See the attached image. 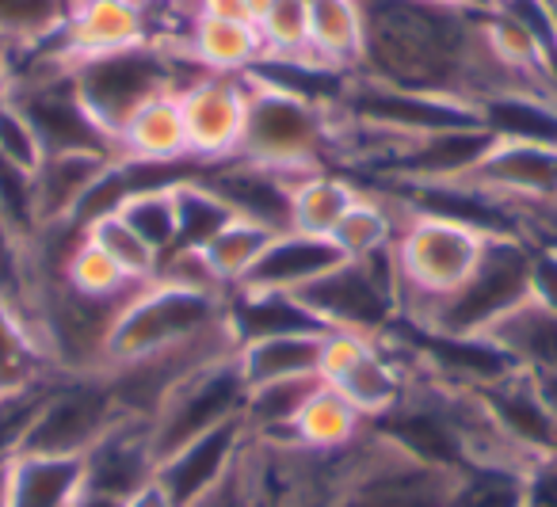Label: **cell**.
Listing matches in <instances>:
<instances>
[{
    "label": "cell",
    "mask_w": 557,
    "mask_h": 507,
    "mask_svg": "<svg viewBox=\"0 0 557 507\" xmlns=\"http://www.w3.org/2000/svg\"><path fill=\"white\" fill-rule=\"evenodd\" d=\"M367 54L359 73L417 92L481 103L519 92L485 47L481 16L432 0H363ZM527 92V88H523Z\"/></svg>",
    "instance_id": "obj_1"
},
{
    "label": "cell",
    "mask_w": 557,
    "mask_h": 507,
    "mask_svg": "<svg viewBox=\"0 0 557 507\" xmlns=\"http://www.w3.org/2000/svg\"><path fill=\"white\" fill-rule=\"evenodd\" d=\"M493 237L496 233H485L458 218L417 207L405 210L394 252H389L405 321H420L428 309L450 298L478 271Z\"/></svg>",
    "instance_id": "obj_2"
},
{
    "label": "cell",
    "mask_w": 557,
    "mask_h": 507,
    "mask_svg": "<svg viewBox=\"0 0 557 507\" xmlns=\"http://www.w3.org/2000/svg\"><path fill=\"white\" fill-rule=\"evenodd\" d=\"M248 81L252 96L237 161L260 164L287 180L333 169V100H318L256 73H248Z\"/></svg>",
    "instance_id": "obj_3"
},
{
    "label": "cell",
    "mask_w": 557,
    "mask_h": 507,
    "mask_svg": "<svg viewBox=\"0 0 557 507\" xmlns=\"http://www.w3.org/2000/svg\"><path fill=\"white\" fill-rule=\"evenodd\" d=\"M225 301H230V294L172 283L164 275L149 279L119 309L115 329L108 336L103 370L131 359H146V355H157L164 347L187 344V339H199L207 332L222 329Z\"/></svg>",
    "instance_id": "obj_4"
},
{
    "label": "cell",
    "mask_w": 557,
    "mask_h": 507,
    "mask_svg": "<svg viewBox=\"0 0 557 507\" xmlns=\"http://www.w3.org/2000/svg\"><path fill=\"white\" fill-rule=\"evenodd\" d=\"M187 58L176 50V42L153 39L149 47L123 50V54L92 58V62L73 65V85L81 103L96 119L103 134L115 146V134L146 100H153L164 88H184V77H176Z\"/></svg>",
    "instance_id": "obj_5"
},
{
    "label": "cell",
    "mask_w": 557,
    "mask_h": 507,
    "mask_svg": "<svg viewBox=\"0 0 557 507\" xmlns=\"http://www.w3.org/2000/svg\"><path fill=\"white\" fill-rule=\"evenodd\" d=\"M321 329H351L367 336H386L401 317L397 298L394 260L374 256V260H341L333 271L313 279L306 290L295 294Z\"/></svg>",
    "instance_id": "obj_6"
},
{
    "label": "cell",
    "mask_w": 557,
    "mask_h": 507,
    "mask_svg": "<svg viewBox=\"0 0 557 507\" xmlns=\"http://www.w3.org/2000/svg\"><path fill=\"white\" fill-rule=\"evenodd\" d=\"M245 397H248V385L240 378L237 351L218 362H207L195 374H187L161 400V408L149 420V443H153L157 466L169 454L184 450L187 443L202 438L207 431L222 428L230 420H240L245 416Z\"/></svg>",
    "instance_id": "obj_7"
},
{
    "label": "cell",
    "mask_w": 557,
    "mask_h": 507,
    "mask_svg": "<svg viewBox=\"0 0 557 507\" xmlns=\"http://www.w3.org/2000/svg\"><path fill=\"white\" fill-rule=\"evenodd\" d=\"M119 416L123 412L115 408L103 374H58L50 378L20 454L85 458Z\"/></svg>",
    "instance_id": "obj_8"
},
{
    "label": "cell",
    "mask_w": 557,
    "mask_h": 507,
    "mask_svg": "<svg viewBox=\"0 0 557 507\" xmlns=\"http://www.w3.org/2000/svg\"><path fill=\"white\" fill-rule=\"evenodd\" d=\"M248 96L252 81L237 73H195L180 88V108H184V131H187V153L195 164L233 161L240 153L248 123Z\"/></svg>",
    "instance_id": "obj_9"
},
{
    "label": "cell",
    "mask_w": 557,
    "mask_h": 507,
    "mask_svg": "<svg viewBox=\"0 0 557 507\" xmlns=\"http://www.w3.org/2000/svg\"><path fill=\"white\" fill-rule=\"evenodd\" d=\"M58 39L70 65L149 47L157 39L153 9L146 0H73Z\"/></svg>",
    "instance_id": "obj_10"
},
{
    "label": "cell",
    "mask_w": 557,
    "mask_h": 507,
    "mask_svg": "<svg viewBox=\"0 0 557 507\" xmlns=\"http://www.w3.org/2000/svg\"><path fill=\"white\" fill-rule=\"evenodd\" d=\"M248 438H252V431H248L245 416H240V420H230L222 428L207 431L202 438H195V443H187L184 450L169 454L157 466V477L172 492L176 507H195L214 489H222L233 477V469L240 466V458H245Z\"/></svg>",
    "instance_id": "obj_11"
},
{
    "label": "cell",
    "mask_w": 557,
    "mask_h": 507,
    "mask_svg": "<svg viewBox=\"0 0 557 507\" xmlns=\"http://www.w3.org/2000/svg\"><path fill=\"white\" fill-rule=\"evenodd\" d=\"M115 157L131 164H153V169H180L191 161L184 131V108L180 88H164L146 100L115 134Z\"/></svg>",
    "instance_id": "obj_12"
},
{
    "label": "cell",
    "mask_w": 557,
    "mask_h": 507,
    "mask_svg": "<svg viewBox=\"0 0 557 507\" xmlns=\"http://www.w3.org/2000/svg\"><path fill=\"white\" fill-rule=\"evenodd\" d=\"M119 157L96 149H62L47 153L35 169V199H39L42 225H77L85 199L96 191Z\"/></svg>",
    "instance_id": "obj_13"
},
{
    "label": "cell",
    "mask_w": 557,
    "mask_h": 507,
    "mask_svg": "<svg viewBox=\"0 0 557 507\" xmlns=\"http://www.w3.org/2000/svg\"><path fill=\"white\" fill-rule=\"evenodd\" d=\"M176 42V50L187 58V65L199 73H245L263 65V39L252 20H214V16H187V27Z\"/></svg>",
    "instance_id": "obj_14"
},
{
    "label": "cell",
    "mask_w": 557,
    "mask_h": 507,
    "mask_svg": "<svg viewBox=\"0 0 557 507\" xmlns=\"http://www.w3.org/2000/svg\"><path fill=\"white\" fill-rule=\"evenodd\" d=\"M344 256L336 252V245L329 237H306V233L283 230L275 233V240L268 245V252L260 256V263L252 268V275L237 286V290H263V294H298L321 279L325 271H333Z\"/></svg>",
    "instance_id": "obj_15"
},
{
    "label": "cell",
    "mask_w": 557,
    "mask_h": 507,
    "mask_svg": "<svg viewBox=\"0 0 557 507\" xmlns=\"http://www.w3.org/2000/svg\"><path fill=\"white\" fill-rule=\"evenodd\" d=\"M85 489V461L16 454L0 466V507H73Z\"/></svg>",
    "instance_id": "obj_16"
},
{
    "label": "cell",
    "mask_w": 557,
    "mask_h": 507,
    "mask_svg": "<svg viewBox=\"0 0 557 507\" xmlns=\"http://www.w3.org/2000/svg\"><path fill=\"white\" fill-rule=\"evenodd\" d=\"M367 431H371V420L336 385L318 382L310 389V397L302 400L298 416L290 420L287 435H275V438H290L306 454L329 458V454H344L348 446H356Z\"/></svg>",
    "instance_id": "obj_17"
},
{
    "label": "cell",
    "mask_w": 557,
    "mask_h": 507,
    "mask_svg": "<svg viewBox=\"0 0 557 507\" xmlns=\"http://www.w3.org/2000/svg\"><path fill=\"white\" fill-rule=\"evenodd\" d=\"M367 54L363 0H310V65L348 77Z\"/></svg>",
    "instance_id": "obj_18"
},
{
    "label": "cell",
    "mask_w": 557,
    "mask_h": 507,
    "mask_svg": "<svg viewBox=\"0 0 557 507\" xmlns=\"http://www.w3.org/2000/svg\"><path fill=\"white\" fill-rule=\"evenodd\" d=\"M359 199V180L341 169H313L290 180L287 195V230L306 237H333L341 218Z\"/></svg>",
    "instance_id": "obj_19"
},
{
    "label": "cell",
    "mask_w": 557,
    "mask_h": 507,
    "mask_svg": "<svg viewBox=\"0 0 557 507\" xmlns=\"http://www.w3.org/2000/svg\"><path fill=\"white\" fill-rule=\"evenodd\" d=\"M321 336L318 332H283V336L248 339L237 347V367L245 385H268V382H290V378H318L321 367Z\"/></svg>",
    "instance_id": "obj_20"
},
{
    "label": "cell",
    "mask_w": 557,
    "mask_h": 507,
    "mask_svg": "<svg viewBox=\"0 0 557 507\" xmlns=\"http://www.w3.org/2000/svg\"><path fill=\"white\" fill-rule=\"evenodd\" d=\"M481 336L493 339L519 370H554L557 374V317L534 306L531 298L511 306Z\"/></svg>",
    "instance_id": "obj_21"
},
{
    "label": "cell",
    "mask_w": 557,
    "mask_h": 507,
    "mask_svg": "<svg viewBox=\"0 0 557 507\" xmlns=\"http://www.w3.org/2000/svg\"><path fill=\"white\" fill-rule=\"evenodd\" d=\"M275 233H283V230H275V225H268V222H256V218L233 214L230 222L199 248V256L210 275H214V283L222 286L225 294H233L252 275V268L260 263V256L268 252Z\"/></svg>",
    "instance_id": "obj_22"
},
{
    "label": "cell",
    "mask_w": 557,
    "mask_h": 507,
    "mask_svg": "<svg viewBox=\"0 0 557 507\" xmlns=\"http://www.w3.org/2000/svg\"><path fill=\"white\" fill-rule=\"evenodd\" d=\"M58 275H62V283L70 286V290L85 294V298H96V301H126L141 286L138 279L126 275L115 263V256L103 252L88 233L77 237V245L70 248V256H65Z\"/></svg>",
    "instance_id": "obj_23"
},
{
    "label": "cell",
    "mask_w": 557,
    "mask_h": 507,
    "mask_svg": "<svg viewBox=\"0 0 557 507\" xmlns=\"http://www.w3.org/2000/svg\"><path fill=\"white\" fill-rule=\"evenodd\" d=\"M180 180L153 184V187H138V191H131L115 207V214H123L126 222L141 233V240L161 256V260L176 248V240H180V202H176Z\"/></svg>",
    "instance_id": "obj_24"
},
{
    "label": "cell",
    "mask_w": 557,
    "mask_h": 507,
    "mask_svg": "<svg viewBox=\"0 0 557 507\" xmlns=\"http://www.w3.org/2000/svg\"><path fill=\"white\" fill-rule=\"evenodd\" d=\"M263 62L310 65V0H275L260 20Z\"/></svg>",
    "instance_id": "obj_25"
},
{
    "label": "cell",
    "mask_w": 557,
    "mask_h": 507,
    "mask_svg": "<svg viewBox=\"0 0 557 507\" xmlns=\"http://www.w3.org/2000/svg\"><path fill=\"white\" fill-rule=\"evenodd\" d=\"M73 0H0V50H27L54 39Z\"/></svg>",
    "instance_id": "obj_26"
},
{
    "label": "cell",
    "mask_w": 557,
    "mask_h": 507,
    "mask_svg": "<svg viewBox=\"0 0 557 507\" xmlns=\"http://www.w3.org/2000/svg\"><path fill=\"white\" fill-rule=\"evenodd\" d=\"M85 233L103 248V252L115 256L119 268H123L131 279H138V283H149V279H157V271H161V256H157L153 248L141 240V233L134 230L123 214H115V210L92 218V222L85 225Z\"/></svg>",
    "instance_id": "obj_27"
},
{
    "label": "cell",
    "mask_w": 557,
    "mask_h": 507,
    "mask_svg": "<svg viewBox=\"0 0 557 507\" xmlns=\"http://www.w3.org/2000/svg\"><path fill=\"white\" fill-rule=\"evenodd\" d=\"M527 298L557 317V237H539L527 263Z\"/></svg>",
    "instance_id": "obj_28"
},
{
    "label": "cell",
    "mask_w": 557,
    "mask_h": 507,
    "mask_svg": "<svg viewBox=\"0 0 557 507\" xmlns=\"http://www.w3.org/2000/svg\"><path fill=\"white\" fill-rule=\"evenodd\" d=\"M519 507H557V454H539L523 466Z\"/></svg>",
    "instance_id": "obj_29"
},
{
    "label": "cell",
    "mask_w": 557,
    "mask_h": 507,
    "mask_svg": "<svg viewBox=\"0 0 557 507\" xmlns=\"http://www.w3.org/2000/svg\"><path fill=\"white\" fill-rule=\"evenodd\" d=\"M187 16H214V20H248L245 0H184Z\"/></svg>",
    "instance_id": "obj_30"
},
{
    "label": "cell",
    "mask_w": 557,
    "mask_h": 507,
    "mask_svg": "<svg viewBox=\"0 0 557 507\" xmlns=\"http://www.w3.org/2000/svg\"><path fill=\"white\" fill-rule=\"evenodd\" d=\"M123 507H176V499H172V492L164 489L161 477H149L146 484H138V489L123 499Z\"/></svg>",
    "instance_id": "obj_31"
},
{
    "label": "cell",
    "mask_w": 557,
    "mask_h": 507,
    "mask_svg": "<svg viewBox=\"0 0 557 507\" xmlns=\"http://www.w3.org/2000/svg\"><path fill=\"white\" fill-rule=\"evenodd\" d=\"M432 4H443V9H458V12H473V16H485V12H493L500 0H432Z\"/></svg>",
    "instance_id": "obj_32"
},
{
    "label": "cell",
    "mask_w": 557,
    "mask_h": 507,
    "mask_svg": "<svg viewBox=\"0 0 557 507\" xmlns=\"http://www.w3.org/2000/svg\"><path fill=\"white\" fill-rule=\"evenodd\" d=\"M271 4H275V0H245V9H248V20H252V24H256V20H260L263 12L271 9Z\"/></svg>",
    "instance_id": "obj_33"
},
{
    "label": "cell",
    "mask_w": 557,
    "mask_h": 507,
    "mask_svg": "<svg viewBox=\"0 0 557 507\" xmlns=\"http://www.w3.org/2000/svg\"><path fill=\"white\" fill-rule=\"evenodd\" d=\"M149 9H169V4H184V0H146Z\"/></svg>",
    "instance_id": "obj_34"
}]
</instances>
